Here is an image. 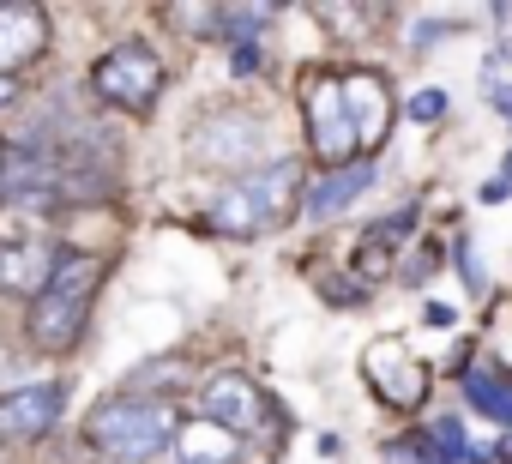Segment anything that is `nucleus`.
I'll use <instances>...</instances> for the list:
<instances>
[{
	"label": "nucleus",
	"mask_w": 512,
	"mask_h": 464,
	"mask_svg": "<svg viewBox=\"0 0 512 464\" xmlns=\"http://www.w3.org/2000/svg\"><path fill=\"white\" fill-rule=\"evenodd\" d=\"M175 434H181V416L169 398H109L85 422L91 452H103L109 464H151Z\"/></svg>",
	"instance_id": "1"
},
{
	"label": "nucleus",
	"mask_w": 512,
	"mask_h": 464,
	"mask_svg": "<svg viewBox=\"0 0 512 464\" xmlns=\"http://www.w3.org/2000/svg\"><path fill=\"white\" fill-rule=\"evenodd\" d=\"M296 181H302V169H296V163L253 169V175L229 181V187L205 205V223L217 229V236L253 242V236H266V229H278V223L296 211Z\"/></svg>",
	"instance_id": "2"
},
{
	"label": "nucleus",
	"mask_w": 512,
	"mask_h": 464,
	"mask_svg": "<svg viewBox=\"0 0 512 464\" xmlns=\"http://www.w3.org/2000/svg\"><path fill=\"white\" fill-rule=\"evenodd\" d=\"M97 284H103V260L97 254H61V266H55L49 290L31 302V326H25L43 356H67L79 344Z\"/></svg>",
	"instance_id": "3"
},
{
	"label": "nucleus",
	"mask_w": 512,
	"mask_h": 464,
	"mask_svg": "<svg viewBox=\"0 0 512 464\" xmlns=\"http://www.w3.org/2000/svg\"><path fill=\"white\" fill-rule=\"evenodd\" d=\"M163 61H157V49H145V43H115L97 67H91V91L109 103V109H127V115H145L151 103H157V91H163Z\"/></svg>",
	"instance_id": "4"
},
{
	"label": "nucleus",
	"mask_w": 512,
	"mask_h": 464,
	"mask_svg": "<svg viewBox=\"0 0 512 464\" xmlns=\"http://www.w3.org/2000/svg\"><path fill=\"white\" fill-rule=\"evenodd\" d=\"M302 109H308V145H314L320 169L362 163V145H356V127H350V109H344V85H338V73H308Z\"/></svg>",
	"instance_id": "5"
},
{
	"label": "nucleus",
	"mask_w": 512,
	"mask_h": 464,
	"mask_svg": "<svg viewBox=\"0 0 512 464\" xmlns=\"http://www.w3.org/2000/svg\"><path fill=\"white\" fill-rule=\"evenodd\" d=\"M199 404H205V422H217L235 440H266V434H278L272 398L253 386L247 374H211L199 386Z\"/></svg>",
	"instance_id": "6"
},
{
	"label": "nucleus",
	"mask_w": 512,
	"mask_h": 464,
	"mask_svg": "<svg viewBox=\"0 0 512 464\" xmlns=\"http://www.w3.org/2000/svg\"><path fill=\"white\" fill-rule=\"evenodd\" d=\"M362 374H368V386H374L386 404H398V410H410V404L428 392V368H422V356H416L404 338H380V344L362 356Z\"/></svg>",
	"instance_id": "7"
},
{
	"label": "nucleus",
	"mask_w": 512,
	"mask_h": 464,
	"mask_svg": "<svg viewBox=\"0 0 512 464\" xmlns=\"http://www.w3.org/2000/svg\"><path fill=\"white\" fill-rule=\"evenodd\" d=\"M61 404H67V392L55 380H37V386L7 392V398H0V446H31V440H43L61 422Z\"/></svg>",
	"instance_id": "8"
},
{
	"label": "nucleus",
	"mask_w": 512,
	"mask_h": 464,
	"mask_svg": "<svg viewBox=\"0 0 512 464\" xmlns=\"http://www.w3.org/2000/svg\"><path fill=\"white\" fill-rule=\"evenodd\" d=\"M266 151V121L260 115H241V109H229V115H217V121H205L199 133H193V157L199 163H253Z\"/></svg>",
	"instance_id": "9"
},
{
	"label": "nucleus",
	"mask_w": 512,
	"mask_h": 464,
	"mask_svg": "<svg viewBox=\"0 0 512 464\" xmlns=\"http://www.w3.org/2000/svg\"><path fill=\"white\" fill-rule=\"evenodd\" d=\"M338 85H344V109H350V127H356V145H362V157H368V151L392 133V91H386V79L368 73V67L338 73Z\"/></svg>",
	"instance_id": "10"
},
{
	"label": "nucleus",
	"mask_w": 512,
	"mask_h": 464,
	"mask_svg": "<svg viewBox=\"0 0 512 464\" xmlns=\"http://www.w3.org/2000/svg\"><path fill=\"white\" fill-rule=\"evenodd\" d=\"M43 49H49V13L31 7V0H7L0 7V79L31 67Z\"/></svg>",
	"instance_id": "11"
},
{
	"label": "nucleus",
	"mask_w": 512,
	"mask_h": 464,
	"mask_svg": "<svg viewBox=\"0 0 512 464\" xmlns=\"http://www.w3.org/2000/svg\"><path fill=\"white\" fill-rule=\"evenodd\" d=\"M55 266H61V254H55L49 242H37V236L0 242V290H13V296H31V302H37V296L49 290Z\"/></svg>",
	"instance_id": "12"
},
{
	"label": "nucleus",
	"mask_w": 512,
	"mask_h": 464,
	"mask_svg": "<svg viewBox=\"0 0 512 464\" xmlns=\"http://www.w3.org/2000/svg\"><path fill=\"white\" fill-rule=\"evenodd\" d=\"M374 187V163L362 157V163H344V169H320L314 175V187L302 193V211L320 223V217H338L344 205H356L362 193Z\"/></svg>",
	"instance_id": "13"
},
{
	"label": "nucleus",
	"mask_w": 512,
	"mask_h": 464,
	"mask_svg": "<svg viewBox=\"0 0 512 464\" xmlns=\"http://www.w3.org/2000/svg\"><path fill=\"white\" fill-rule=\"evenodd\" d=\"M458 386H464V404H470V410H482L488 422H512V374H506L500 362H488V356L470 362Z\"/></svg>",
	"instance_id": "14"
},
{
	"label": "nucleus",
	"mask_w": 512,
	"mask_h": 464,
	"mask_svg": "<svg viewBox=\"0 0 512 464\" xmlns=\"http://www.w3.org/2000/svg\"><path fill=\"white\" fill-rule=\"evenodd\" d=\"M235 452H241V440L235 434H223L217 422H181V434H175V458L181 464H235Z\"/></svg>",
	"instance_id": "15"
},
{
	"label": "nucleus",
	"mask_w": 512,
	"mask_h": 464,
	"mask_svg": "<svg viewBox=\"0 0 512 464\" xmlns=\"http://www.w3.org/2000/svg\"><path fill=\"white\" fill-rule=\"evenodd\" d=\"M386 464H446V458L416 434V440H392V446H386Z\"/></svg>",
	"instance_id": "16"
},
{
	"label": "nucleus",
	"mask_w": 512,
	"mask_h": 464,
	"mask_svg": "<svg viewBox=\"0 0 512 464\" xmlns=\"http://www.w3.org/2000/svg\"><path fill=\"white\" fill-rule=\"evenodd\" d=\"M440 115H446V97H440V91L410 97V121H440Z\"/></svg>",
	"instance_id": "17"
},
{
	"label": "nucleus",
	"mask_w": 512,
	"mask_h": 464,
	"mask_svg": "<svg viewBox=\"0 0 512 464\" xmlns=\"http://www.w3.org/2000/svg\"><path fill=\"white\" fill-rule=\"evenodd\" d=\"M253 67H260V49L241 43V49H235V73H253Z\"/></svg>",
	"instance_id": "18"
},
{
	"label": "nucleus",
	"mask_w": 512,
	"mask_h": 464,
	"mask_svg": "<svg viewBox=\"0 0 512 464\" xmlns=\"http://www.w3.org/2000/svg\"><path fill=\"white\" fill-rule=\"evenodd\" d=\"M488 103H494V109H500V115H506V121H512V79H506V85H500V91H488Z\"/></svg>",
	"instance_id": "19"
},
{
	"label": "nucleus",
	"mask_w": 512,
	"mask_h": 464,
	"mask_svg": "<svg viewBox=\"0 0 512 464\" xmlns=\"http://www.w3.org/2000/svg\"><path fill=\"white\" fill-rule=\"evenodd\" d=\"M13 97H19V79H0V109H7Z\"/></svg>",
	"instance_id": "20"
},
{
	"label": "nucleus",
	"mask_w": 512,
	"mask_h": 464,
	"mask_svg": "<svg viewBox=\"0 0 512 464\" xmlns=\"http://www.w3.org/2000/svg\"><path fill=\"white\" fill-rule=\"evenodd\" d=\"M500 181H506V187H512V151H506V163H500Z\"/></svg>",
	"instance_id": "21"
},
{
	"label": "nucleus",
	"mask_w": 512,
	"mask_h": 464,
	"mask_svg": "<svg viewBox=\"0 0 512 464\" xmlns=\"http://www.w3.org/2000/svg\"><path fill=\"white\" fill-rule=\"evenodd\" d=\"M0 169H7V145H0Z\"/></svg>",
	"instance_id": "22"
}]
</instances>
